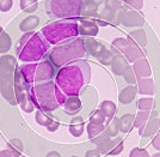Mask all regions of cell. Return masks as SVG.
Returning <instances> with one entry per match:
<instances>
[{
	"mask_svg": "<svg viewBox=\"0 0 160 157\" xmlns=\"http://www.w3.org/2000/svg\"><path fill=\"white\" fill-rule=\"evenodd\" d=\"M90 123H97V125H104V126H108L109 125V121L105 116L100 113V110H96L90 118Z\"/></svg>",
	"mask_w": 160,
	"mask_h": 157,
	"instance_id": "cell-36",
	"label": "cell"
},
{
	"mask_svg": "<svg viewBox=\"0 0 160 157\" xmlns=\"http://www.w3.org/2000/svg\"><path fill=\"white\" fill-rule=\"evenodd\" d=\"M38 24H40V18L36 14H31V16H28L27 18H24L23 21L20 22L19 29L20 31L29 33V31L33 30L35 28L38 27Z\"/></svg>",
	"mask_w": 160,
	"mask_h": 157,
	"instance_id": "cell-23",
	"label": "cell"
},
{
	"mask_svg": "<svg viewBox=\"0 0 160 157\" xmlns=\"http://www.w3.org/2000/svg\"><path fill=\"white\" fill-rule=\"evenodd\" d=\"M138 94V88L134 85H128L127 88L122 89V91L118 95V101L123 104H129L134 101L135 96Z\"/></svg>",
	"mask_w": 160,
	"mask_h": 157,
	"instance_id": "cell-22",
	"label": "cell"
},
{
	"mask_svg": "<svg viewBox=\"0 0 160 157\" xmlns=\"http://www.w3.org/2000/svg\"><path fill=\"white\" fill-rule=\"evenodd\" d=\"M35 120L36 123H38L40 126H43V127H47L49 123L53 121V116L49 115L48 112H44V110L37 109L36 114H35Z\"/></svg>",
	"mask_w": 160,
	"mask_h": 157,
	"instance_id": "cell-29",
	"label": "cell"
},
{
	"mask_svg": "<svg viewBox=\"0 0 160 157\" xmlns=\"http://www.w3.org/2000/svg\"><path fill=\"white\" fill-rule=\"evenodd\" d=\"M62 107L67 114H75L82 108V103L80 101L79 96H68Z\"/></svg>",
	"mask_w": 160,
	"mask_h": 157,
	"instance_id": "cell-18",
	"label": "cell"
},
{
	"mask_svg": "<svg viewBox=\"0 0 160 157\" xmlns=\"http://www.w3.org/2000/svg\"><path fill=\"white\" fill-rule=\"evenodd\" d=\"M0 92L10 104H18L14 94V70L0 67Z\"/></svg>",
	"mask_w": 160,
	"mask_h": 157,
	"instance_id": "cell-8",
	"label": "cell"
},
{
	"mask_svg": "<svg viewBox=\"0 0 160 157\" xmlns=\"http://www.w3.org/2000/svg\"><path fill=\"white\" fill-rule=\"evenodd\" d=\"M72 157H79V156H72Z\"/></svg>",
	"mask_w": 160,
	"mask_h": 157,
	"instance_id": "cell-51",
	"label": "cell"
},
{
	"mask_svg": "<svg viewBox=\"0 0 160 157\" xmlns=\"http://www.w3.org/2000/svg\"><path fill=\"white\" fill-rule=\"evenodd\" d=\"M127 6L134 8L135 11H140L143 7V0H123Z\"/></svg>",
	"mask_w": 160,
	"mask_h": 157,
	"instance_id": "cell-39",
	"label": "cell"
},
{
	"mask_svg": "<svg viewBox=\"0 0 160 157\" xmlns=\"http://www.w3.org/2000/svg\"><path fill=\"white\" fill-rule=\"evenodd\" d=\"M129 157H151L148 151L146 149H141V148H134L133 150L130 151Z\"/></svg>",
	"mask_w": 160,
	"mask_h": 157,
	"instance_id": "cell-40",
	"label": "cell"
},
{
	"mask_svg": "<svg viewBox=\"0 0 160 157\" xmlns=\"http://www.w3.org/2000/svg\"><path fill=\"white\" fill-rule=\"evenodd\" d=\"M46 157H61V155L58 151H50Z\"/></svg>",
	"mask_w": 160,
	"mask_h": 157,
	"instance_id": "cell-47",
	"label": "cell"
},
{
	"mask_svg": "<svg viewBox=\"0 0 160 157\" xmlns=\"http://www.w3.org/2000/svg\"><path fill=\"white\" fill-rule=\"evenodd\" d=\"M85 131V123H84V119L80 118V116H75L72 119V121L69 123V133L73 137L78 138L81 137L82 133Z\"/></svg>",
	"mask_w": 160,
	"mask_h": 157,
	"instance_id": "cell-21",
	"label": "cell"
},
{
	"mask_svg": "<svg viewBox=\"0 0 160 157\" xmlns=\"http://www.w3.org/2000/svg\"><path fill=\"white\" fill-rule=\"evenodd\" d=\"M111 50L116 54L123 55L128 62H135L141 58H145V52L143 49L139 46L134 44L130 42L127 37H117L111 43Z\"/></svg>",
	"mask_w": 160,
	"mask_h": 157,
	"instance_id": "cell-7",
	"label": "cell"
},
{
	"mask_svg": "<svg viewBox=\"0 0 160 157\" xmlns=\"http://www.w3.org/2000/svg\"><path fill=\"white\" fill-rule=\"evenodd\" d=\"M86 54L85 40L81 37H77L65 43L58 44L49 53V61L54 66L62 67L69 62L82 59Z\"/></svg>",
	"mask_w": 160,
	"mask_h": 157,
	"instance_id": "cell-5",
	"label": "cell"
},
{
	"mask_svg": "<svg viewBox=\"0 0 160 157\" xmlns=\"http://www.w3.org/2000/svg\"><path fill=\"white\" fill-rule=\"evenodd\" d=\"M78 31H79V35L91 37V36L98 35L99 27H98V24L94 21H91V19H81L79 23V27H78Z\"/></svg>",
	"mask_w": 160,
	"mask_h": 157,
	"instance_id": "cell-14",
	"label": "cell"
},
{
	"mask_svg": "<svg viewBox=\"0 0 160 157\" xmlns=\"http://www.w3.org/2000/svg\"><path fill=\"white\" fill-rule=\"evenodd\" d=\"M151 157H160V151L159 152H157L155 155H153V156H151Z\"/></svg>",
	"mask_w": 160,
	"mask_h": 157,
	"instance_id": "cell-49",
	"label": "cell"
},
{
	"mask_svg": "<svg viewBox=\"0 0 160 157\" xmlns=\"http://www.w3.org/2000/svg\"><path fill=\"white\" fill-rule=\"evenodd\" d=\"M123 78H124V81L128 83V84H135L136 83V76H135V73H134L133 71V67L132 66H128V68L124 71V73H123V76H122Z\"/></svg>",
	"mask_w": 160,
	"mask_h": 157,
	"instance_id": "cell-37",
	"label": "cell"
},
{
	"mask_svg": "<svg viewBox=\"0 0 160 157\" xmlns=\"http://www.w3.org/2000/svg\"><path fill=\"white\" fill-rule=\"evenodd\" d=\"M127 39L130 42H133L134 44L142 48V49L146 47L147 44V35L143 29H136V30L132 31L130 34L128 35Z\"/></svg>",
	"mask_w": 160,
	"mask_h": 157,
	"instance_id": "cell-19",
	"label": "cell"
},
{
	"mask_svg": "<svg viewBox=\"0 0 160 157\" xmlns=\"http://www.w3.org/2000/svg\"><path fill=\"white\" fill-rule=\"evenodd\" d=\"M90 82L91 66L81 59L62 66L55 75V84L67 97L79 96Z\"/></svg>",
	"mask_w": 160,
	"mask_h": 157,
	"instance_id": "cell-1",
	"label": "cell"
},
{
	"mask_svg": "<svg viewBox=\"0 0 160 157\" xmlns=\"http://www.w3.org/2000/svg\"><path fill=\"white\" fill-rule=\"evenodd\" d=\"M160 128V120L158 119V114L151 116V119L147 121L142 127L138 128L139 134L141 137H151L157 133V131Z\"/></svg>",
	"mask_w": 160,
	"mask_h": 157,
	"instance_id": "cell-13",
	"label": "cell"
},
{
	"mask_svg": "<svg viewBox=\"0 0 160 157\" xmlns=\"http://www.w3.org/2000/svg\"><path fill=\"white\" fill-rule=\"evenodd\" d=\"M97 24H98V25H100V27H107L109 23H108V22L102 21V19H98V21H97Z\"/></svg>",
	"mask_w": 160,
	"mask_h": 157,
	"instance_id": "cell-48",
	"label": "cell"
},
{
	"mask_svg": "<svg viewBox=\"0 0 160 157\" xmlns=\"http://www.w3.org/2000/svg\"><path fill=\"white\" fill-rule=\"evenodd\" d=\"M113 56H115V54H113L112 50H109V49H107V48H104V49H103L96 58H97V60H98L100 64L107 65L108 66V65H111Z\"/></svg>",
	"mask_w": 160,
	"mask_h": 157,
	"instance_id": "cell-34",
	"label": "cell"
},
{
	"mask_svg": "<svg viewBox=\"0 0 160 157\" xmlns=\"http://www.w3.org/2000/svg\"><path fill=\"white\" fill-rule=\"evenodd\" d=\"M30 85H28L23 76L20 75L19 70H18V66L14 70V94H16V100H17V103L20 104L23 102L24 98H27L28 96V89H29Z\"/></svg>",
	"mask_w": 160,
	"mask_h": 157,
	"instance_id": "cell-11",
	"label": "cell"
},
{
	"mask_svg": "<svg viewBox=\"0 0 160 157\" xmlns=\"http://www.w3.org/2000/svg\"><path fill=\"white\" fill-rule=\"evenodd\" d=\"M155 114H158V113L152 112V110H149V112H141V110H139V113L134 118V127H136V128L142 127L151 119V116L155 115Z\"/></svg>",
	"mask_w": 160,
	"mask_h": 157,
	"instance_id": "cell-25",
	"label": "cell"
},
{
	"mask_svg": "<svg viewBox=\"0 0 160 157\" xmlns=\"http://www.w3.org/2000/svg\"><path fill=\"white\" fill-rule=\"evenodd\" d=\"M124 149V143L121 138H115L111 139V142L109 144V148H108L107 154L111 155V156H116V155H120L121 152Z\"/></svg>",
	"mask_w": 160,
	"mask_h": 157,
	"instance_id": "cell-28",
	"label": "cell"
},
{
	"mask_svg": "<svg viewBox=\"0 0 160 157\" xmlns=\"http://www.w3.org/2000/svg\"><path fill=\"white\" fill-rule=\"evenodd\" d=\"M105 127H107V126H104V125H97V123H88L86 126L88 138H90V139H93L94 137L99 136L102 132H104Z\"/></svg>",
	"mask_w": 160,
	"mask_h": 157,
	"instance_id": "cell-32",
	"label": "cell"
},
{
	"mask_svg": "<svg viewBox=\"0 0 160 157\" xmlns=\"http://www.w3.org/2000/svg\"><path fill=\"white\" fill-rule=\"evenodd\" d=\"M78 27L79 23L77 19H60L44 25L41 30V34L49 44L58 46L77 39L79 36Z\"/></svg>",
	"mask_w": 160,
	"mask_h": 157,
	"instance_id": "cell-4",
	"label": "cell"
},
{
	"mask_svg": "<svg viewBox=\"0 0 160 157\" xmlns=\"http://www.w3.org/2000/svg\"><path fill=\"white\" fill-rule=\"evenodd\" d=\"M85 48H86V52L90 53V55L97 56L105 47L100 42L96 41L93 39H88V40H85Z\"/></svg>",
	"mask_w": 160,
	"mask_h": 157,
	"instance_id": "cell-26",
	"label": "cell"
},
{
	"mask_svg": "<svg viewBox=\"0 0 160 157\" xmlns=\"http://www.w3.org/2000/svg\"><path fill=\"white\" fill-rule=\"evenodd\" d=\"M138 82V92L143 96H153L154 95V82L151 77L140 78Z\"/></svg>",
	"mask_w": 160,
	"mask_h": 157,
	"instance_id": "cell-16",
	"label": "cell"
},
{
	"mask_svg": "<svg viewBox=\"0 0 160 157\" xmlns=\"http://www.w3.org/2000/svg\"><path fill=\"white\" fill-rule=\"evenodd\" d=\"M28 95L32 101L36 109H41L52 113L61 106H63L67 96L59 89L53 81L43 83H35L29 86Z\"/></svg>",
	"mask_w": 160,
	"mask_h": 157,
	"instance_id": "cell-2",
	"label": "cell"
},
{
	"mask_svg": "<svg viewBox=\"0 0 160 157\" xmlns=\"http://www.w3.org/2000/svg\"><path fill=\"white\" fill-rule=\"evenodd\" d=\"M13 6V0H0V11L7 12Z\"/></svg>",
	"mask_w": 160,
	"mask_h": 157,
	"instance_id": "cell-41",
	"label": "cell"
},
{
	"mask_svg": "<svg viewBox=\"0 0 160 157\" xmlns=\"http://www.w3.org/2000/svg\"><path fill=\"white\" fill-rule=\"evenodd\" d=\"M59 127H60V123L56 121V120H53V121L47 126V131L48 132H55V131L59 130Z\"/></svg>",
	"mask_w": 160,
	"mask_h": 157,
	"instance_id": "cell-43",
	"label": "cell"
},
{
	"mask_svg": "<svg viewBox=\"0 0 160 157\" xmlns=\"http://www.w3.org/2000/svg\"><path fill=\"white\" fill-rule=\"evenodd\" d=\"M85 157H102V152L98 149H92V150L86 151Z\"/></svg>",
	"mask_w": 160,
	"mask_h": 157,
	"instance_id": "cell-44",
	"label": "cell"
},
{
	"mask_svg": "<svg viewBox=\"0 0 160 157\" xmlns=\"http://www.w3.org/2000/svg\"><path fill=\"white\" fill-rule=\"evenodd\" d=\"M11 47H12V39L6 31H4L0 36V54H6Z\"/></svg>",
	"mask_w": 160,
	"mask_h": 157,
	"instance_id": "cell-30",
	"label": "cell"
},
{
	"mask_svg": "<svg viewBox=\"0 0 160 157\" xmlns=\"http://www.w3.org/2000/svg\"><path fill=\"white\" fill-rule=\"evenodd\" d=\"M55 76V66L49 60H41L36 62L33 72V84L52 81Z\"/></svg>",
	"mask_w": 160,
	"mask_h": 157,
	"instance_id": "cell-9",
	"label": "cell"
},
{
	"mask_svg": "<svg viewBox=\"0 0 160 157\" xmlns=\"http://www.w3.org/2000/svg\"><path fill=\"white\" fill-rule=\"evenodd\" d=\"M154 100L152 96H147V97H141L138 101V108L141 112H149L153 109Z\"/></svg>",
	"mask_w": 160,
	"mask_h": 157,
	"instance_id": "cell-33",
	"label": "cell"
},
{
	"mask_svg": "<svg viewBox=\"0 0 160 157\" xmlns=\"http://www.w3.org/2000/svg\"><path fill=\"white\" fill-rule=\"evenodd\" d=\"M91 142L97 145V149H98V150L102 152V155H103V154H107L109 144L111 142V137L109 136L107 132H105V130H104V132H102L99 136L94 137L93 139H91Z\"/></svg>",
	"mask_w": 160,
	"mask_h": 157,
	"instance_id": "cell-20",
	"label": "cell"
},
{
	"mask_svg": "<svg viewBox=\"0 0 160 157\" xmlns=\"http://www.w3.org/2000/svg\"><path fill=\"white\" fill-rule=\"evenodd\" d=\"M49 13L60 19H78L82 11V0H49Z\"/></svg>",
	"mask_w": 160,
	"mask_h": 157,
	"instance_id": "cell-6",
	"label": "cell"
},
{
	"mask_svg": "<svg viewBox=\"0 0 160 157\" xmlns=\"http://www.w3.org/2000/svg\"><path fill=\"white\" fill-rule=\"evenodd\" d=\"M118 21L126 27H141L143 25L145 18L138 11H121L118 14Z\"/></svg>",
	"mask_w": 160,
	"mask_h": 157,
	"instance_id": "cell-10",
	"label": "cell"
},
{
	"mask_svg": "<svg viewBox=\"0 0 160 157\" xmlns=\"http://www.w3.org/2000/svg\"><path fill=\"white\" fill-rule=\"evenodd\" d=\"M133 71L135 76H136V79H140V78H147V77H151L152 75V70H151V65L147 60L146 58H141L139 60H136L135 62H133Z\"/></svg>",
	"mask_w": 160,
	"mask_h": 157,
	"instance_id": "cell-12",
	"label": "cell"
},
{
	"mask_svg": "<svg viewBox=\"0 0 160 157\" xmlns=\"http://www.w3.org/2000/svg\"><path fill=\"white\" fill-rule=\"evenodd\" d=\"M134 118L135 115L133 114H124L118 119H115L113 123L116 125V127L118 128V131L123 132V133H128L134 127Z\"/></svg>",
	"mask_w": 160,
	"mask_h": 157,
	"instance_id": "cell-15",
	"label": "cell"
},
{
	"mask_svg": "<svg viewBox=\"0 0 160 157\" xmlns=\"http://www.w3.org/2000/svg\"><path fill=\"white\" fill-rule=\"evenodd\" d=\"M6 150L10 151L14 157H20L24 151V145L19 139H12L6 144Z\"/></svg>",
	"mask_w": 160,
	"mask_h": 157,
	"instance_id": "cell-27",
	"label": "cell"
},
{
	"mask_svg": "<svg viewBox=\"0 0 160 157\" xmlns=\"http://www.w3.org/2000/svg\"><path fill=\"white\" fill-rule=\"evenodd\" d=\"M116 103L112 102V101H109V100H105L100 103L99 106V110L103 115L108 119V121H110L112 119L115 114H116Z\"/></svg>",
	"mask_w": 160,
	"mask_h": 157,
	"instance_id": "cell-24",
	"label": "cell"
},
{
	"mask_svg": "<svg viewBox=\"0 0 160 157\" xmlns=\"http://www.w3.org/2000/svg\"><path fill=\"white\" fill-rule=\"evenodd\" d=\"M19 6L24 12L32 13L38 7V0H20Z\"/></svg>",
	"mask_w": 160,
	"mask_h": 157,
	"instance_id": "cell-35",
	"label": "cell"
},
{
	"mask_svg": "<svg viewBox=\"0 0 160 157\" xmlns=\"http://www.w3.org/2000/svg\"><path fill=\"white\" fill-rule=\"evenodd\" d=\"M2 33H4V29H2V27H0V36H1Z\"/></svg>",
	"mask_w": 160,
	"mask_h": 157,
	"instance_id": "cell-50",
	"label": "cell"
},
{
	"mask_svg": "<svg viewBox=\"0 0 160 157\" xmlns=\"http://www.w3.org/2000/svg\"><path fill=\"white\" fill-rule=\"evenodd\" d=\"M105 132H107L110 137H115V136H117V133H118V128L116 127L115 123H112L111 125H108L107 127H105Z\"/></svg>",
	"mask_w": 160,
	"mask_h": 157,
	"instance_id": "cell-42",
	"label": "cell"
},
{
	"mask_svg": "<svg viewBox=\"0 0 160 157\" xmlns=\"http://www.w3.org/2000/svg\"><path fill=\"white\" fill-rule=\"evenodd\" d=\"M19 106H20V108H22V110H23V112H25V113H32L33 110L36 109V108H35V106H33L32 101L30 100V97H29V96H28L27 98H24V100H23V102L20 103Z\"/></svg>",
	"mask_w": 160,
	"mask_h": 157,
	"instance_id": "cell-38",
	"label": "cell"
},
{
	"mask_svg": "<svg viewBox=\"0 0 160 157\" xmlns=\"http://www.w3.org/2000/svg\"><path fill=\"white\" fill-rule=\"evenodd\" d=\"M111 70H112V72L115 75L117 76H123L124 73V71L128 68L129 66V62L128 60L123 56V55L121 54H115L112 59V62H111Z\"/></svg>",
	"mask_w": 160,
	"mask_h": 157,
	"instance_id": "cell-17",
	"label": "cell"
},
{
	"mask_svg": "<svg viewBox=\"0 0 160 157\" xmlns=\"http://www.w3.org/2000/svg\"><path fill=\"white\" fill-rule=\"evenodd\" d=\"M17 60L13 55L4 54L0 56V67L10 68V70H16L17 68Z\"/></svg>",
	"mask_w": 160,
	"mask_h": 157,
	"instance_id": "cell-31",
	"label": "cell"
},
{
	"mask_svg": "<svg viewBox=\"0 0 160 157\" xmlns=\"http://www.w3.org/2000/svg\"><path fill=\"white\" fill-rule=\"evenodd\" d=\"M0 157H14L10 151L7 150H0Z\"/></svg>",
	"mask_w": 160,
	"mask_h": 157,
	"instance_id": "cell-46",
	"label": "cell"
},
{
	"mask_svg": "<svg viewBox=\"0 0 160 157\" xmlns=\"http://www.w3.org/2000/svg\"><path fill=\"white\" fill-rule=\"evenodd\" d=\"M49 43L41 33H24L16 46V54L20 61L38 62L49 50Z\"/></svg>",
	"mask_w": 160,
	"mask_h": 157,
	"instance_id": "cell-3",
	"label": "cell"
},
{
	"mask_svg": "<svg viewBox=\"0 0 160 157\" xmlns=\"http://www.w3.org/2000/svg\"><path fill=\"white\" fill-rule=\"evenodd\" d=\"M152 145H153V148L155 150L160 151V132L154 136L153 140H152Z\"/></svg>",
	"mask_w": 160,
	"mask_h": 157,
	"instance_id": "cell-45",
	"label": "cell"
}]
</instances>
